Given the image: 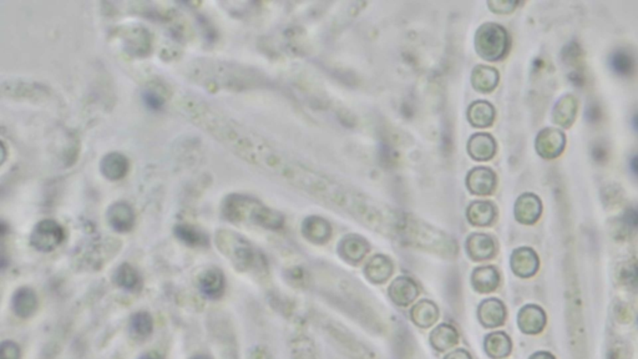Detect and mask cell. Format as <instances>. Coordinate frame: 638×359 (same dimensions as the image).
I'll use <instances>...</instances> for the list:
<instances>
[{"instance_id": "6da1fadb", "label": "cell", "mask_w": 638, "mask_h": 359, "mask_svg": "<svg viewBox=\"0 0 638 359\" xmlns=\"http://www.w3.org/2000/svg\"><path fill=\"white\" fill-rule=\"evenodd\" d=\"M224 215L231 222H251L269 230H278L283 224L282 215L266 208L251 197L231 195L224 203Z\"/></svg>"}, {"instance_id": "7a4b0ae2", "label": "cell", "mask_w": 638, "mask_h": 359, "mask_svg": "<svg viewBox=\"0 0 638 359\" xmlns=\"http://www.w3.org/2000/svg\"><path fill=\"white\" fill-rule=\"evenodd\" d=\"M400 240L442 257H453L458 252V246L452 237L412 216H408Z\"/></svg>"}, {"instance_id": "3957f363", "label": "cell", "mask_w": 638, "mask_h": 359, "mask_svg": "<svg viewBox=\"0 0 638 359\" xmlns=\"http://www.w3.org/2000/svg\"><path fill=\"white\" fill-rule=\"evenodd\" d=\"M216 245L237 271L246 272L259 264L258 253L251 243L233 231H219L216 233Z\"/></svg>"}, {"instance_id": "277c9868", "label": "cell", "mask_w": 638, "mask_h": 359, "mask_svg": "<svg viewBox=\"0 0 638 359\" xmlns=\"http://www.w3.org/2000/svg\"><path fill=\"white\" fill-rule=\"evenodd\" d=\"M475 49L482 59L498 62L509 49V34L501 25L487 22L476 32Z\"/></svg>"}, {"instance_id": "5b68a950", "label": "cell", "mask_w": 638, "mask_h": 359, "mask_svg": "<svg viewBox=\"0 0 638 359\" xmlns=\"http://www.w3.org/2000/svg\"><path fill=\"white\" fill-rule=\"evenodd\" d=\"M195 73L196 81L203 85H213L224 89H235L236 85L241 89L242 83L238 81V73L243 70H238L233 64L227 62H200L197 67L192 69Z\"/></svg>"}, {"instance_id": "8992f818", "label": "cell", "mask_w": 638, "mask_h": 359, "mask_svg": "<svg viewBox=\"0 0 638 359\" xmlns=\"http://www.w3.org/2000/svg\"><path fill=\"white\" fill-rule=\"evenodd\" d=\"M65 238L62 226L54 219H44L34 227L30 245L41 252H50L60 246Z\"/></svg>"}, {"instance_id": "52a82bcc", "label": "cell", "mask_w": 638, "mask_h": 359, "mask_svg": "<svg viewBox=\"0 0 638 359\" xmlns=\"http://www.w3.org/2000/svg\"><path fill=\"white\" fill-rule=\"evenodd\" d=\"M565 135L560 130L543 129L536 139V150L543 158H555L565 149Z\"/></svg>"}, {"instance_id": "ba28073f", "label": "cell", "mask_w": 638, "mask_h": 359, "mask_svg": "<svg viewBox=\"0 0 638 359\" xmlns=\"http://www.w3.org/2000/svg\"><path fill=\"white\" fill-rule=\"evenodd\" d=\"M466 186L479 196L491 195L496 187V175L491 168H473L466 177Z\"/></svg>"}, {"instance_id": "9c48e42d", "label": "cell", "mask_w": 638, "mask_h": 359, "mask_svg": "<svg viewBox=\"0 0 638 359\" xmlns=\"http://www.w3.org/2000/svg\"><path fill=\"white\" fill-rule=\"evenodd\" d=\"M538 266L540 262L538 255L531 248L521 247L511 255V269L519 277L522 278L532 277L538 272Z\"/></svg>"}, {"instance_id": "30bf717a", "label": "cell", "mask_w": 638, "mask_h": 359, "mask_svg": "<svg viewBox=\"0 0 638 359\" xmlns=\"http://www.w3.org/2000/svg\"><path fill=\"white\" fill-rule=\"evenodd\" d=\"M517 325L524 333L538 334L546 325V314L541 307L529 304L519 312Z\"/></svg>"}, {"instance_id": "8fae6325", "label": "cell", "mask_w": 638, "mask_h": 359, "mask_svg": "<svg viewBox=\"0 0 638 359\" xmlns=\"http://www.w3.org/2000/svg\"><path fill=\"white\" fill-rule=\"evenodd\" d=\"M543 211V205L538 196L532 194L521 195L515 203V217L524 224H535Z\"/></svg>"}, {"instance_id": "7c38bea8", "label": "cell", "mask_w": 638, "mask_h": 359, "mask_svg": "<svg viewBox=\"0 0 638 359\" xmlns=\"http://www.w3.org/2000/svg\"><path fill=\"white\" fill-rule=\"evenodd\" d=\"M466 250L474 261H487L495 256L496 245L490 236L474 233L468 238Z\"/></svg>"}, {"instance_id": "4fadbf2b", "label": "cell", "mask_w": 638, "mask_h": 359, "mask_svg": "<svg viewBox=\"0 0 638 359\" xmlns=\"http://www.w3.org/2000/svg\"><path fill=\"white\" fill-rule=\"evenodd\" d=\"M506 309L504 303L496 298L485 299L479 307V320L487 328H496L504 325Z\"/></svg>"}, {"instance_id": "5bb4252c", "label": "cell", "mask_w": 638, "mask_h": 359, "mask_svg": "<svg viewBox=\"0 0 638 359\" xmlns=\"http://www.w3.org/2000/svg\"><path fill=\"white\" fill-rule=\"evenodd\" d=\"M468 152L476 161H489L496 152V142L491 135L484 133L473 135L468 142Z\"/></svg>"}, {"instance_id": "9a60e30c", "label": "cell", "mask_w": 638, "mask_h": 359, "mask_svg": "<svg viewBox=\"0 0 638 359\" xmlns=\"http://www.w3.org/2000/svg\"><path fill=\"white\" fill-rule=\"evenodd\" d=\"M107 219L114 230L128 232L135 224L134 210L126 202H116L109 208Z\"/></svg>"}, {"instance_id": "2e32d148", "label": "cell", "mask_w": 638, "mask_h": 359, "mask_svg": "<svg viewBox=\"0 0 638 359\" xmlns=\"http://www.w3.org/2000/svg\"><path fill=\"white\" fill-rule=\"evenodd\" d=\"M38 297L29 287H22L15 291L11 298V309L20 318L32 317L38 309Z\"/></svg>"}, {"instance_id": "e0dca14e", "label": "cell", "mask_w": 638, "mask_h": 359, "mask_svg": "<svg viewBox=\"0 0 638 359\" xmlns=\"http://www.w3.org/2000/svg\"><path fill=\"white\" fill-rule=\"evenodd\" d=\"M418 294L419 290L416 283L409 277H398L389 287V296L399 306H408Z\"/></svg>"}, {"instance_id": "ac0fdd59", "label": "cell", "mask_w": 638, "mask_h": 359, "mask_svg": "<svg viewBox=\"0 0 638 359\" xmlns=\"http://www.w3.org/2000/svg\"><path fill=\"white\" fill-rule=\"evenodd\" d=\"M339 252L341 257L354 264L367 256L369 252V245L360 236L348 235L339 243Z\"/></svg>"}, {"instance_id": "d6986e66", "label": "cell", "mask_w": 638, "mask_h": 359, "mask_svg": "<svg viewBox=\"0 0 638 359\" xmlns=\"http://www.w3.org/2000/svg\"><path fill=\"white\" fill-rule=\"evenodd\" d=\"M393 271H394V264H393L392 259L383 255H376L368 261V264L364 269V273L370 282L383 283L391 278Z\"/></svg>"}, {"instance_id": "ffe728a7", "label": "cell", "mask_w": 638, "mask_h": 359, "mask_svg": "<svg viewBox=\"0 0 638 359\" xmlns=\"http://www.w3.org/2000/svg\"><path fill=\"white\" fill-rule=\"evenodd\" d=\"M302 232L303 236L308 241L314 242V243H323L330 240V237L332 236V227L328 224V221H325V219L318 217V216H312L303 221Z\"/></svg>"}, {"instance_id": "44dd1931", "label": "cell", "mask_w": 638, "mask_h": 359, "mask_svg": "<svg viewBox=\"0 0 638 359\" xmlns=\"http://www.w3.org/2000/svg\"><path fill=\"white\" fill-rule=\"evenodd\" d=\"M100 170L107 179L112 181L123 179L129 171V160L118 152H111L102 158Z\"/></svg>"}, {"instance_id": "7402d4cb", "label": "cell", "mask_w": 638, "mask_h": 359, "mask_svg": "<svg viewBox=\"0 0 638 359\" xmlns=\"http://www.w3.org/2000/svg\"><path fill=\"white\" fill-rule=\"evenodd\" d=\"M198 287L208 297L219 298L224 291V276L219 269H208L198 277Z\"/></svg>"}, {"instance_id": "603a6c76", "label": "cell", "mask_w": 638, "mask_h": 359, "mask_svg": "<svg viewBox=\"0 0 638 359\" xmlns=\"http://www.w3.org/2000/svg\"><path fill=\"white\" fill-rule=\"evenodd\" d=\"M466 217L474 226L480 227L489 226L493 224L494 219L496 217V208L494 206L493 202L474 201L468 208Z\"/></svg>"}, {"instance_id": "cb8c5ba5", "label": "cell", "mask_w": 638, "mask_h": 359, "mask_svg": "<svg viewBox=\"0 0 638 359\" xmlns=\"http://www.w3.org/2000/svg\"><path fill=\"white\" fill-rule=\"evenodd\" d=\"M610 67L618 76L627 78L636 73L637 60L636 56L627 49H617L611 54Z\"/></svg>"}, {"instance_id": "d4e9b609", "label": "cell", "mask_w": 638, "mask_h": 359, "mask_svg": "<svg viewBox=\"0 0 638 359\" xmlns=\"http://www.w3.org/2000/svg\"><path fill=\"white\" fill-rule=\"evenodd\" d=\"M471 280H473V286L476 291L480 292V293H489L498 288L500 275L495 267L487 266V267L476 269L473 272Z\"/></svg>"}, {"instance_id": "484cf974", "label": "cell", "mask_w": 638, "mask_h": 359, "mask_svg": "<svg viewBox=\"0 0 638 359\" xmlns=\"http://www.w3.org/2000/svg\"><path fill=\"white\" fill-rule=\"evenodd\" d=\"M468 118L475 128H487L494 123L495 109L490 102L485 100H477L473 102L468 110Z\"/></svg>"}, {"instance_id": "4316f807", "label": "cell", "mask_w": 638, "mask_h": 359, "mask_svg": "<svg viewBox=\"0 0 638 359\" xmlns=\"http://www.w3.org/2000/svg\"><path fill=\"white\" fill-rule=\"evenodd\" d=\"M471 83L477 91L490 93L498 85V70L487 65H477L471 74Z\"/></svg>"}, {"instance_id": "83f0119b", "label": "cell", "mask_w": 638, "mask_h": 359, "mask_svg": "<svg viewBox=\"0 0 638 359\" xmlns=\"http://www.w3.org/2000/svg\"><path fill=\"white\" fill-rule=\"evenodd\" d=\"M412 320L415 325H419L421 328H428L434 325L439 317V311L434 302L423 299L416 303L410 312Z\"/></svg>"}, {"instance_id": "f1b7e54d", "label": "cell", "mask_w": 638, "mask_h": 359, "mask_svg": "<svg viewBox=\"0 0 638 359\" xmlns=\"http://www.w3.org/2000/svg\"><path fill=\"white\" fill-rule=\"evenodd\" d=\"M577 114V100L572 95H566L561 99L554 110V121L564 128L571 126Z\"/></svg>"}, {"instance_id": "f546056e", "label": "cell", "mask_w": 638, "mask_h": 359, "mask_svg": "<svg viewBox=\"0 0 638 359\" xmlns=\"http://www.w3.org/2000/svg\"><path fill=\"white\" fill-rule=\"evenodd\" d=\"M485 351L491 358H505L511 352V341L504 332H494L485 339Z\"/></svg>"}, {"instance_id": "4dcf8cb0", "label": "cell", "mask_w": 638, "mask_h": 359, "mask_svg": "<svg viewBox=\"0 0 638 359\" xmlns=\"http://www.w3.org/2000/svg\"><path fill=\"white\" fill-rule=\"evenodd\" d=\"M430 341L433 347L442 352L453 348L458 343L459 334L452 325H442L431 332Z\"/></svg>"}, {"instance_id": "1f68e13d", "label": "cell", "mask_w": 638, "mask_h": 359, "mask_svg": "<svg viewBox=\"0 0 638 359\" xmlns=\"http://www.w3.org/2000/svg\"><path fill=\"white\" fill-rule=\"evenodd\" d=\"M114 280L116 282L118 287L123 290L133 291L140 286V275L136 269L128 264H123L116 269Z\"/></svg>"}, {"instance_id": "d6a6232c", "label": "cell", "mask_w": 638, "mask_h": 359, "mask_svg": "<svg viewBox=\"0 0 638 359\" xmlns=\"http://www.w3.org/2000/svg\"><path fill=\"white\" fill-rule=\"evenodd\" d=\"M154 323L150 314L147 312H137L131 317L130 320V330L133 334L137 338H146L151 334Z\"/></svg>"}, {"instance_id": "836d02e7", "label": "cell", "mask_w": 638, "mask_h": 359, "mask_svg": "<svg viewBox=\"0 0 638 359\" xmlns=\"http://www.w3.org/2000/svg\"><path fill=\"white\" fill-rule=\"evenodd\" d=\"M130 51L137 55H144L150 49V35L145 29H133L129 38H126Z\"/></svg>"}, {"instance_id": "e575fe53", "label": "cell", "mask_w": 638, "mask_h": 359, "mask_svg": "<svg viewBox=\"0 0 638 359\" xmlns=\"http://www.w3.org/2000/svg\"><path fill=\"white\" fill-rule=\"evenodd\" d=\"M176 233L179 236L181 241L186 242L187 245H191V246H201L202 243L206 240L205 236L202 235L200 231H197L196 229H194L192 226H189V224L179 226L176 229Z\"/></svg>"}, {"instance_id": "d590c367", "label": "cell", "mask_w": 638, "mask_h": 359, "mask_svg": "<svg viewBox=\"0 0 638 359\" xmlns=\"http://www.w3.org/2000/svg\"><path fill=\"white\" fill-rule=\"evenodd\" d=\"M621 280L628 287L638 290V262L627 264V267L622 271Z\"/></svg>"}, {"instance_id": "8d00e7d4", "label": "cell", "mask_w": 638, "mask_h": 359, "mask_svg": "<svg viewBox=\"0 0 638 359\" xmlns=\"http://www.w3.org/2000/svg\"><path fill=\"white\" fill-rule=\"evenodd\" d=\"M622 224L627 231H638V206L626 210L622 216Z\"/></svg>"}, {"instance_id": "74e56055", "label": "cell", "mask_w": 638, "mask_h": 359, "mask_svg": "<svg viewBox=\"0 0 638 359\" xmlns=\"http://www.w3.org/2000/svg\"><path fill=\"white\" fill-rule=\"evenodd\" d=\"M1 359H20L22 352L17 343L13 341H4L0 347Z\"/></svg>"}, {"instance_id": "f35d334b", "label": "cell", "mask_w": 638, "mask_h": 359, "mask_svg": "<svg viewBox=\"0 0 638 359\" xmlns=\"http://www.w3.org/2000/svg\"><path fill=\"white\" fill-rule=\"evenodd\" d=\"M487 6H490L491 11H495V13H510V11H514L517 3L516 1H509V0H494V1H489Z\"/></svg>"}, {"instance_id": "ab89813d", "label": "cell", "mask_w": 638, "mask_h": 359, "mask_svg": "<svg viewBox=\"0 0 638 359\" xmlns=\"http://www.w3.org/2000/svg\"><path fill=\"white\" fill-rule=\"evenodd\" d=\"M288 280L294 286H304L307 280V273L302 269H293L288 272Z\"/></svg>"}, {"instance_id": "60d3db41", "label": "cell", "mask_w": 638, "mask_h": 359, "mask_svg": "<svg viewBox=\"0 0 638 359\" xmlns=\"http://www.w3.org/2000/svg\"><path fill=\"white\" fill-rule=\"evenodd\" d=\"M292 359H317L314 354L313 348L299 346L293 351Z\"/></svg>"}, {"instance_id": "b9f144b4", "label": "cell", "mask_w": 638, "mask_h": 359, "mask_svg": "<svg viewBox=\"0 0 638 359\" xmlns=\"http://www.w3.org/2000/svg\"><path fill=\"white\" fill-rule=\"evenodd\" d=\"M248 359H271V355L264 348L256 347L248 353Z\"/></svg>"}, {"instance_id": "7bdbcfd3", "label": "cell", "mask_w": 638, "mask_h": 359, "mask_svg": "<svg viewBox=\"0 0 638 359\" xmlns=\"http://www.w3.org/2000/svg\"><path fill=\"white\" fill-rule=\"evenodd\" d=\"M592 155H594V158L596 161H599V163L605 161L606 157H607V149H606L605 146L597 144V145L595 146L594 150H592Z\"/></svg>"}, {"instance_id": "ee69618b", "label": "cell", "mask_w": 638, "mask_h": 359, "mask_svg": "<svg viewBox=\"0 0 638 359\" xmlns=\"http://www.w3.org/2000/svg\"><path fill=\"white\" fill-rule=\"evenodd\" d=\"M444 359H471V357L470 354L468 353L465 349H455L453 352H450Z\"/></svg>"}, {"instance_id": "f6af8a7d", "label": "cell", "mask_w": 638, "mask_h": 359, "mask_svg": "<svg viewBox=\"0 0 638 359\" xmlns=\"http://www.w3.org/2000/svg\"><path fill=\"white\" fill-rule=\"evenodd\" d=\"M630 168H631V172H632L633 176L638 179V154H636L634 156L631 157L630 160Z\"/></svg>"}, {"instance_id": "bcb514c9", "label": "cell", "mask_w": 638, "mask_h": 359, "mask_svg": "<svg viewBox=\"0 0 638 359\" xmlns=\"http://www.w3.org/2000/svg\"><path fill=\"white\" fill-rule=\"evenodd\" d=\"M530 359H556L555 358L552 354L548 353V352H538V353L534 354L531 355Z\"/></svg>"}, {"instance_id": "7dc6e473", "label": "cell", "mask_w": 638, "mask_h": 359, "mask_svg": "<svg viewBox=\"0 0 638 359\" xmlns=\"http://www.w3.org/2000/svg\"><path fill=\"white\" fill-rule=\"evenodd\" d=\"M140 359H163V357L161 355V354L157 353V352H154V351H152V352H147V353L142 354V355L140 357Z\"/></svg>"}, {"instance_id": "c3c4849f", "label": "cell", "mask_w": 638, "mask_h": 359, "mask_svg": "<svg viewBox=\"0 0 638 359\" xmlns=\"http://www.w3.org/2000/svg\"><path fill=\"white\" fill-rule=\"evenodd\" d=\"M226 359H236L235 349H232L231 346H229L227 348V354H226Z\"/></svg>"}, {"instance_id": "681fc988", "label": "cell", "mask_w": 638, "mask_h": 359, "mask_svg": "<svg viewBox=\"0 0 638 359\" xmlns=\"http://www.w3.org/2000/svg\"><path fill=\"white\" fill-rule=\"evenodd\" d=\"M632 125L633 128H634V130H636V131L638 133V111L636 112L634 115H633Z\"/></svg>"}, {"instance_id": "f907efd6", "label": "cell", "mask_w": 638, "mask_h": 359, "mask_svg": "<svg viewBox=\"0 0 638 359\" xmlns=\"http://www.w3.org/2000/svg\"><path fill=\"white\" fill-rule=\"evenodd\" d=\"M191 359H210L208 355H203V354H198V355H195L194 358Z\"/></svg>"}]
</instances>
